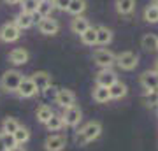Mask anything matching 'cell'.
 <instances>
[{
    "label": "cell",
    "mask_w": 158,
    "mask_h": 151,
    "mask_svg": "<svg viewBox=\"0 0 158 151\" xmlns=\"http://www.w3.org/2000/svg\"><path fill=\"white\" fill-rule=\"evenodd\" d=\"M37 6H39V0H21V11L23 12L34 14V12H37Z\"/></svg>",
    "instance_id": "4dcf8cb0"
},
{
    "label": "cell",
    "mask_w": 158,
    "mask_h": 151,
    "mask_svg": "<svg viewBox=\"0 0 158 151\" xmlns=\"http://www.w3.org/2000/svg\"><path fill=\"white\" fill-rule=\"evenodd\" d=\"M55 11V4L53 0H39V6H37V14L40 18H48L51 16V12Z\"/></svg>",
    "instance_id": "cb8c5ba5"
},
{
    "label": "cell",
    "mask_w": 158,
    "mask_h": 151,
    "mask_svg": "<svg viewBox=\"0 0 158 151\" xmlns=\"http://www.w3.org/2000/svg\"><path fill=\"white\" fill-rule=\"evenodd\" d=\"M55 112H53V109H51L49 106H46V104H42V106L37 107V111H35V116H37V121L42 125H46L48 121L51 120V116H53Z\"/></svg>",
    "instance_id": "7402d4cb"
},
{
    "label": "cell",
    "mask_w": 158,
    "mask_h": 151,
    "mask_svg": "<svg viewBox=\"0 0 158 151\" xmlns=\"http://www.w3.org/2000/svg\"><path fill=\"white\" fill-rule=\"evenodd\" d=\"M0 151H7V149H6V146H4V142H2V141H0Z\"/></svg>",
    "instance_id": "d590c367"
},
{
    "label": "cell",
    "mask_w": 158,
    "mask_h": 151,
    "mask_svg": "<svg viewBox=\"0 0 158 151\" xmlns=\"http://www.w3.org/2000/svg\"><path fill=\"white\" fill-rule=\"evenodd\" d=\"M23 81V74L16 69H11V70H6V72L2 74V78H0V88L7 91V93H12V91H16L19 83Z\"/></svg>",
    "instance_id": "7a4b0ae2"
},
{
    "label": "cell",
    "mask_w": 158,
    "mask_h": 151,
    "mask_svg": "<svg viewBox=\"0 0 158 151\" xmlns=\"http://www.w3.org/2000/svg\"><path fill=\"white\" fill-rule=\"evenodd\" d=\"M142 100L148 107H158V90H144Z\"/></svg>",
    "instance_id": "83f0119b"
},
{
    "label": "cell",
    "mask_w": 158,
    "mask_h": 151,
    "mask_svg": "<svg viewBox=\"0 0 158 151\" xmlns=\"http://www.w3.org/2000/svg\"><path fill=\"white\" fill-rule=\"evenodd\" d=\"M63 121H65V127H77L81 123V120H83V111H81V107L77 106H72V107H67L65 111H63Z\"/></svg>",
    "instance_id": "52a82bcc"
},
{
    "label": "cell",
    "mask_w": 158,
    "mask_h": 151,
    "mask_svg": "<svg viewBox=\"0 0 158 151\" xmlns=\"http://www.w3.org/2000/svg\"><path fill=\"white\" fill-rule=\"evenodd\" d=\"M93 62L100 69H111L116 63V55H114L113 51L100 48V49L93 51Z\"/></svg>",
    "instance_id": "3957f363"
},
{
    "label": "cell",
    "mask_w": 158,
    "mask_h": 151,
    "mask_svg": "<svg viewBox=\"0 0 158 151\" xmlns=\"http://www.w3.org/2000/svg\"><path fill=\"white\" fill-rule=\"evenodd\" d=\"M63 127H65V121H63L62 114H53L51 120L46 123V128L49 130V132H58V130H62Z\"/></svg>",
    "instance_id": "484cf974"
},
{
    "label": "cell",
    "mask_w": 158,
    "mask_h": 151,
    "mask_svg": "<svg viewBox=\"0 0 158 151\" xmlns=\"http://www.w3.org/2000/svg\"><path fill=\"white\" fill-rule=\"evenodd\" d=\"M53 4H55V9H58V11H67L70 6V0H53Z\"/></svg>",
    "instance_id": "d6a6232c"
},
{
    "label": "cell",
    "mask_w": 158,
    "mask_h": 151,
    "mask_svg": "<svg viewBox=\"0 0 158 151\" xmlns=\"http://www.w3.org/2000/svg\"><path fill=\"white\" fill-rule=\"evenodd\" d=\"M30 78H32V81L35 83V86H37L39 91H46V90L51 88V84H53V76H51L49 72H46V70H37V72H34Z\"/></svg>",
    "instance_id": "30bf717a"
},
{
    "label": "cell",
    "mask_w": 158,
    "mask_h": 151,
    "mask_svg": "<svg viewBox=\"0 0 158 151\" xmlns=\"http://www.w3.org/2000/svg\"><path fill=\"white\" fill-rule=\"evenodd\" d=\"M9 151H27V149H25V146L18 144V146H14V148H12V149H9Z\"/></svg>",
    "instance_id": "e575fe53"
},
{
    "label": "cell",
    "mask_w": 158,
    "mask_h": 151,
    "mask_svg": "<svg viewBox=\"0 0 158 151\" xmlns=\"http://www.w3.org/2000/svg\"><path fill=\"white\" fill-rule=\"evenodd\" d=\"M116 81H118V76H116V72L111 70V69H102L95 78V83L98 84V86H106V88L113 86Z\"/></svg>",
    "instance_id": "4fadbf2b"
},
{
    "label": "cell",
    "mask_w": 158,
    "mask_h": 151,
    "mask_svg": "<svg viewBox=\"0 0 158 151\" xmlns=\"http://www.w3.org/2000/svg\"><path fill=\"white\" fill-rule=\"evenodd\" d=\"M116 65L121 70H134L139 65V56L132 51H123V53L116 55Z\"/></svg>",
    "instance_id": "277c9868"
},
{
    "label": "cell",
    "mask_w": 158,
    "mask_h": 151,
    "mask_svg": "<svg viewBox=\"0 0 158 151\" xmlns=\"http://www.w3.org/2000/svg\"><path fill=\"white\" fill-rule=\"evenodd\" d=\"M109 91H111V99H113V100H119V99L127 97V93H128V88H127V84H125V83H121V81H116L113 86H109Z\"/></svg>",
    "instance_id": "44dd1931"
},
{
    "label": "cell",
    "mask_w": 158,
    "mask_h": 151,
    "mask_svg": "<svg viewBox=\"0 0 158 151\" xmlns=\"http://www.w3.org/2000/svg\"><path fill=\"white\" fill-rule=\"evenodd\" d=\"M21 37V30L18 28V25L14 21L11 23H4L2 27H0V40H4V42H14Z\"/></svg>",
    "instance_id": "5b68a950"
},
{
    "label": "cell",
    "mask_w": 158,
    "mask_h": 151,
    "mask_svg": "<svg viewBox=\"0 0 158 151\" xmlns=\"http://www.w3.org/2000/svg\"><path fill=\"white\" fill-rule=\"evenodd\" d=\"M90 27H91L90 21H88L85 16H76L72 21H70V30H72L74 34H77V35L85 34Z\"/></svg>",
    "instance_id": "e0dca14e"
},
{
    "label": "cell",
    "mask_w": 158,
    "mask_h": 151,
    "mask_svg": "<svg viewBox=\"0 0 158 151\" xmlns=\"http://www.w3.org/2000/svg\"><path fill=\"white\" fill-rule=\"evenodd\" d=\"M102 134V123L100 121H90L86 123L81 130L76 132V144L77 146H86L88 142H93L100 137Z\"/></svg>",
    "instance_id": "6da1fadb"
},
{
    "label": "cell",
    "mask_w": 158,
    "mask_h": 151,
    "mask_svg": "<svg viewBox=\"0 0 158 151\" xmlns=\"http://www.w3.org/2000/svg\"><path fill=\"white\" fill-rule=\"evenodd\" d=\"M93 100L97 102V104H107L109 100H113L111 99V91H109V88H106V86H98L97 84L95 88H93Z\"/></svg>",
    "instance_id": "ac0fdd59"
},
{
    "label": "cell",
    "mask_w": 158,
    "mask_h": 151,
    "mask_svg": "<svg viewBox=\"0 0 158 151\" xmlns=\"http://www.w3.org/2000/svg\"><path fill=\"white\" fill-rule=\"evenodd\" d=\"M55 104H58L62 109L76 106V95H74V91L69 88L56 90V93H55Z\"/></svg>",
    "instance_id": "8992f818"
},
{
    "label": "cell",
    "mask_w": 158,
    "mask_h": 151,
    "mask_svg": "<svg viewBox=\"0 0 158 151\" xmlns=\"http://www.w3.org/2000/svg\"><path fill=\"white\" fill-rule=\"evenodd\" d=\"M153 2H156V4H158V0H153Z\"/></svg>",
    "instance_id": "74e56055"
},
{
    "label": "cell",
    "mask_w": 158,
    "mask_h": 151,
    "mask_svg": "<svg viewBox=\"0 0 158 151\" xmlns=\"http://www.w3.org/2000/svg\"><path fill=\"white\" fill-rule=\"evenodd\" d=\"M116 11L121 16H130L132 12L135 11V0H114Z\"/></svg>",
    "instance_id": "9a60e30c"
},
{
    "label": "cell",
    "mask_w": 158,
    "mask_h": 151,
    "mask_svg": "<svg viewBox=\"0 0 158 151\" xmlns=\"http://www.w3.org/2000/svg\"><path fill=\"white\" fill-rule=\"evenodd\" d=\"M155 70H156V72H158V60H156V62H155Z\"/></svg>",
    "instance_id": "8d00e7d4"
},
{
    "label": "cell",
    "mask_w": 158,
    "mask_h": 151,
    "mask_svg": "<svg viewBox=\"0 0 158 151\" xmlns=\"http://www.w3.org/2000/svg\"><path fill=\"white\" fill-rule=\"evenodd\" d=\"M12 135H14V139H16V144L23 146V144H27V142L30 141V130L27 128V127H19Z\"/></svg>",
    "instance_id": "f546056e"
},
{
    "label": "cell",
    "mask_w": 158,
    "mask_h": 151,
    "mask_svg": "<svg viewBox=\"0 0 158 151\" xmlns=\"http://www.w3.org/2000/svg\"><path fill=\"white\" fill-rule=\"evenodd\" d=\"M141 46L148 53H155V51H158V37L153 34H146L141 39Z\"/></svg>",
    "instance_id": "ffe728a7"
},
{
    "label": "cell",
    "mask_w": 158,
    "mask_h": 151,
    "mask_svg": "<svg viewBox=\"0 0 158 151\" xmlns=\"http://www.w3.org/2000/svg\"><path fill=\"white\" fill-rule=\"evenodd\" d=\"M37 28H39V32L42 35H56L60 32V23H58V19L48 16V18H42L37 23Z\"/></svg>",
    "instance_id": "9c48e42d"
},
{
    "label": "cell",
    "mask_w": 158,
    "mask_h": 151,
    "mask_svg": "<svg viewBox=\"0 0 158 151\" xmlns=\"http://www.w3.org/2000/svg\"><path fill=\"white\" fill-rule=\"evenodd\" d=\"M16 93L21 99H32L34 95H37L39 93V90H37V86H35V83L32 81V78H23V81L19 83V86H18Z\"/></svg>",
    "instance_id": "8fae6325"
},
{
    "label": "cell",
    "mask_w": 158,
    "mask_h": 151,
    "mask_svg": "<svg viewBox=\"0 0 158 151\" xmlns=\"http://www.w3.org/2000/svg\"><path fill=\"white\" fill-rule=\"evenodd\" d=\"M0 141L4 142V146H6V149H7V151L12 149L14 146H18V144H16V139H14V135H12V134H6V132H0Z\"/></svg>",
    "instance_id": "1f68e13d"
},
{
    "label": "cell",
    "mask_w": 158,
    "mask_h": 151,
    "mask_svg": "<svg viewBox=\"0 0 158 151\" xmlns=\"http://www.w3.org/2000/svg\"><path fill=\"white\" fill-rule=\"evenodd\" d=\"M79 37H81V42L85 46H95L97 44V27H90L85 34H81Z\"/></svg>",
    "instance_id": "4316f807"
},
{
    "label": "cell",
    "mask_w": 158,
    "mask_h": 151,
    "mask_svg": "<svg viewBox=\"0 0 158 151\" xmlns=\"http://www.w3.org/2000/svg\"><path fill=\"white\" fill-rule=\"evenodd\" d=\"M19 127H21V125H19V121H18L16 118L9 116L2 121V132H6V134H14Z\"/></svg>",
    "instance_id": "f1b7e54d"
},
{
    "label": "cell",
    "mask_w": 158,
    "mask_h": 151,
    "mask_svg": "<svg viewBox=\"0 0 158 151\" xmlns=\"http://www.w3.org/2000/svg\"><path fill=\"white\" fill-rule=\"evenodd\" d=\"M14 23L18 25V28L19 30H27V28H30V27H34V23H35V18H34V14H30V12H19L16 18H14Z\"/></svg>",
    "instance_id": "2e32d148"
},
{
    "label": "cell",
    "mask_w": 158,
    "mask_h": 151,
    "mask_svg": "<svg viewBox=\"0 0 158 151\" xmlns=\"http://www.w3.org/2000/svg\"><path fill=\"white\" fill-rule=\"evenodd\" d=\"M141 86L144 90H158V72L156 70H146L141 76Z\"/></svg>",
    "instance_id": "5bb4252c"
},
{
    "label": "cell",
    "mask_w": 158,
    "mask_h": 151,
    "mask_svg": "<svg viewBox=\"0 0 158 151\" xmlns=\"http://www.w3.org/2000/svg\"><path fill=\"white\" fill-rule=\"evenodd\" d=\"M142 18H144V21L146 23H158V4H151V6H148L142 12Z\"/></svg>",
    "instance_id": "603a6c76"
},
{
    "label": "cell",
    "mask_w": 158,
    "mask_h": 151,
    "mask_svg": "<svg viewBox=\"0 0 158 151\" xmlns=\"http://www.w3.org/2000/svg\"><path fill=\"white\" fill-rule=\"evenodd\" d=\"M113 42V32L109 30L107 27H97V44L98 46H107Z\"/></svg>",
    "instance_id": "d6986e66"
},
{
    "label": "cell",
    "mask_w": 158,
    "mask_h": 151,
    "mask_svg": "<svg viewBox=\"0 0 158 151\" xmlns=\"http://www.w3.org/2000/svg\"><path fill=\"white\" fill-rule=\"evenodd\" d=\"M30 60V53L25 48H14V49L9 53V62L14 65V67H21V65H27Z\"/></svg>",
    "instance_id": "7c38bea8"
},
{
    "label": "cell",
    "mask_w": 158,
    "mask_h": 151,
    "mask_svg": "<svg viewBox=\"0 0 158 151\" xmlns=\"http://www.w3.org/2000/svg\"><path fill=\"white\" fill-rule=\"evenodd\" d=\"M67 146V137L63 134L48 135L44 141V149L46 151H63Z\"/></svg>",
    "instance_id": "ba28073f"
},
{
    "label": "cell",
    "mask_w": 158,
    "mask_h": 151,
    "mask_svg": "<svg viewBox=\"0 0 158 151\" xmlns=\"http://www.w3.org/2000/svg\"><path fill=\"white\" fill-rule=\"evenodd\" d=\"M7 6H19L21 4V0H4Z\"/></svg>",
    "instance_id": "836d02e7"
},
{
    "label": "cell",
    "mask_w": 158,
    "mask_h": 151,
    "mask_svg": "<svg viewBox=\"0 0 158 151\" xmlns=\"http://www.w3.org/2000/svg\"><path fill=\"white\" fill-rule=\"evenodd\" d=\"M86 11V0H70L67 12L72 16H83V12Z\"/></svg>",
    "instance_id": "d4e9b609"
},
{
    "label": "cell",
    "mask_w": 158,
    "mask_h": 151,
    "mask_svg": "<svg viewBox=\"0 0 158 151\" xmlns=\"http://www.w3.org/2000/svg\"><path fill=\"white\" fill-rule=\"evenodd\" d=\"M156 109H158V107H156Z\"/></svg>",
    "instance_id": "f35d334b"
}]
</instances>
